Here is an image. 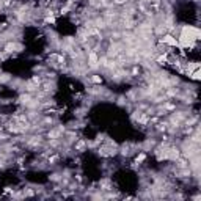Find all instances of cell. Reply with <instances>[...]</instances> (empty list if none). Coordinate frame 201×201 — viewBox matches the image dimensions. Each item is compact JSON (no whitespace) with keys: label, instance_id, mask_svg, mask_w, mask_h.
<instances>
[{"label":"cell","instance_id":"obj_1","mask_svg":"<svg viewBox=\"0 0 201 201\" xmlns=\"http://www.w3.org/2000/svg\"><path fill=\"white\" fill-rule=\"evenodd\" d=\"M160 41L164 42V44H168V46H171V47H179V42H177V38H175L173 35H164V36L160 38Z\"/></svg>","mask_w":201,"mask_h":201},{"label":"cell","instance_id":"obj_2","mask_svg":"<svg viewBox=\"0 0 201 201\" xmlns=\"http://www.w3.org/2000/svg\"><path fill=\"white\" fill-rule=\"evenodd\" d=\"M99 64V58L96 55V52H90L88 53V66L90 68H98Z\"/></svg>","mask_w":201,"mask_h":201},{"label":"cell","instance_id":"obj_3","mask_svg":"<svg viewBox=\"0 0 201 201\" xmlns=\"http://www.w3.org/2000/svg\"><path fill=\"white\" fill-rule=\"evenodd\" d=\"M32 94H30V93H25V94H21L19 96V102L21 104H25V105H28L30 102H32Z\"/></svg>","mask_w":201,"mask_h":201},{"label":"cell","instance_id":"obj_4","mask_svg":"<svg viewBox=\"0 0 201 201\" xmlns=\"http://www.w3.org/2000/svg\"><path fill=\"white\" fill-rule=\"evenodd\" d=\"M145 159H146V154L145 152H140L137 157H135V164H140V162H143Z\"/></svg>","mask_w":201,"mask_h":201},{"label":"cell","instance_id":"obj_5","mask_svg":"<svg viewBox=\"0 0 201 201\" xmlns=\"http://www.w3.org/2000/svg\"><path fill=\"white\" fill-rule=\"evenodd\" d=\"M91 82L93 83H102V77H100V76H93L91 77Z\"/></svg>","mask_w":201,"mask_h":201},{"label":"cell","instance_id":"obj_6","mask_svg":"<svg viewBox=\"0 0 201 201\" xmlns=\"http://www.w3.org/2000/svg\"><path fill=\"white\" fill-rule=\"evenodd\" d=\"M190 77H192V79L193 80H200V69H195V72H190Z\"/></svg>","mask_w":201,"mask_h":201},{"label":"cell","instance_id":"obj_7","mask_svg":"<svg viewBox=\"0 0 201 201\" xmlns=\"http://www.w3.org/2000/svg\"><path fill=\"white\" fill-rule=\"evenodd\" d=\"M85 146H87V143H85V141H79V143H77V145H76V149L82 151V149L85 148Z\"/></svg>","mask_w":201,"mask_h":201}]
</instances>
